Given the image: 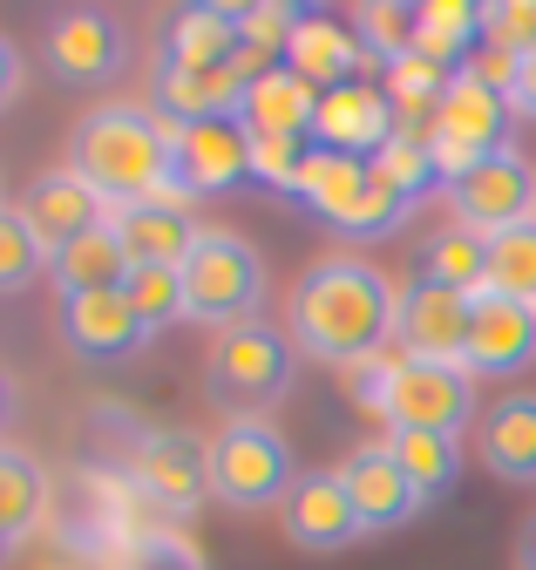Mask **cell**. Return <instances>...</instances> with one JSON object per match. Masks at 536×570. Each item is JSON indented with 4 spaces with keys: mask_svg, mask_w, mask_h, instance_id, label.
<instances>
[{
    "mask_svg": "<svg viewBox=\"0 0 536 570\" xmlns=\"http://www.w3.org/2000/svg\"><path fill=\"white\" fill-rule=\"evenodd\" d=\"M41 272H48V245L21 218V204H8L0 210V293H28Z\"/></svg>",
    "mask_w": 536,
    "mask_h": 570,
    "instance_id": "cell-33",
    "label": "cell"
},
{
    "mask_svg": "<svg viewBox=\"0 0 536 570\" xmlns=\"http://www.w3.org/2000/svg\"><path fill=\"white\" fill-rule=\"evenodd\" d=\"M14 96H21V48L0 35V109H8Z\"/></svg>",
    "mask_w": 536,
    "mask_h": 570,
    "instance_id": "cell-41",
    "label": "cell"
},
{
    "mask_svg": "<svg viewBox=\"0 0 536 570\" xmlns=\"http://www.w3.org/2000/svg\"><path fill=\"white\" fill-rule=\"evenodd\" d=\"M523 570H536V523L523 530Z\"/></svg>",
    "mask_w": 536,
    "mask_h": 570,
    "instance_id": "cell-43",
    "label": "cell"
},
{
    "mask_svg": "<svg viewBox=\"0 0 536 570\" xmlns=\"http://www.w3.org/2000/svg\"><path fill=\"white\" fill-rule=\"evenodd\" d=\"M299 21H306V8H292V0H258V8H238V35H245V48L251 55H286V41L299 35Z\"/></svg>",
    "mask_w": 536,
    "mask_h": 570,
    "instance_id": "cell-37",
    "label": "cell"
},
{
    "mask_svg": "<svg viewBox=\"0 0 536 570\" xmlns=\"http://www.w3.org/2000/svg\"><path fill=\"white\" fill-rule=\"evenodd\" d=\"M483 41L509 55H536V0H496L483 8Z\"/></svg>",
    "mask_w": 536,
    "mask_h": 570,
    "instance_id": "cell-38",
    "label": "cell"
},
{
    "mask_svg": "<svg viewBox=\"0 0 536 570\" xmlns=\"http://www.w3.org/2000/svg\"><path fill=\"white\" fill-rule=\"evenodd\" d=\"M48 517V475L28 449L0 442V543H21Z\"/></svg>",
    "mask_w": 536,
    "mask_h": 570,
    "instance_id": "cell-26",
    "label": "cell"
},
{
    "mask_svg": "<svg viewBox=\"0 0 536 570\" xmlns=\"http://www.w3.org/2000/svg\"><path fill=\"white\" fill-rule=\"evenodd\" d=\"M286 326H292V346L312 353V361L360 367L374 353H387V340L400 333V285L374 258H354V252L312 258L292 278Z\"/></svg>",
    "mask_w": 536,
    "mask_h": 570,
    "instance_id": "cell-1",
    "label": "cell"
},
{
    "mask_svg": "<svg viewBox=\"0 0 536 570\" xmlns=\"http://www.w3.org/2000/svg\"><path fill=\"white\" fill-rule=\"evenodd\" d=\"M0 407H8V387H0Z\"/></svg>",
    "mask_w": 536,
    "mask_h": 570,
    "instance_id": "cell-44",
    "label": "cell"
},
{
    "mask_svg": "<svg viewBox=\"0 0 536 570\" xmlns=\"http://www.w3.org/2000/svg\"><path fill=\"white\" fill-rule=\"evenodd\" d=\"M360 61H367V48H360L354 21H332V14H319V8H306L299 35L286 41V68H292V76H306L319 96L340 89V82H354Z\"/></svg>",
    "mask_w": 536,
    "mask_h": 570,
    "instance_id": "cell-19",
    "label": "cell"
},
{
    "mask_svg": "<svg viewBox=\"0 0 536 570\" xmlns=\"http://www.w3.org/2000/svg\"><path fill=\"white\" fill-rule=\"evenodd\" d=\"M21 218L34 225V238L48 245V258L61 252V245H76L82 232H96V225H116V204L76 170V164H61V170H41L28 190H21Z\"/></svg>",
    "mask_w": 536,
    "mask_h": 570,
    "instance_id": "cell-10",
    "label": "cell"
},
{
    "mask_svg": "<svg viewBox=\"0 0 536 570\" xmlns=\"http://www.w3.org/2000/svg\"><path fill=\"white\" fill-rule=\"evenodd\" d=\"M312 116H319V89L306 76H292V68H265V76L245 89V109L238 122L251 136H312Z\"/></svg>",
    "mask_w": 536,
    "mask_h": 570,
    "instance_id": "cell-20",
    "label": "cell"
},
{
    "mask_svg": "<svg viewBox=\"0 0 536 570\" xmlns=\"http://www.w3.org/2000/svg\"><path fill=\"white\" fill-rule=\"evenodd\" d=\"M69 164L122 210V204H157V197H183L177 184V122L163 109H137V102H102L76 122L69 136Z\"/></svg>",
    "mask_w": 536,
    "mask_h": 570,
    "instance_id": "cell-2",
    "label": "cell"
},
{
    "mask_svg": "<svg viewBox=\"0 0 536 570\" xmlns=\"http://www.w3.org/2000/svg\"><path fill=\"white\" fill-rule=\"evenodd\" d=\"M354 35H360L367 61L394 68L400 55H415V35H421V8H408V0H367V8H354Z\"/></svg>",
    "mask_w": 536,
    "mask_h": 570,
    "instance_id": "cell-30",
    "label": "cell"
},
{
    "mask_svg": "<svg viewBox=\"0 0 536 570\" xmlns=\"http://www.w3.org/2000/svg\"><path fill=\"white\" fill-rule=\"evenodd\" d=\"M340 482H347L354 510H360V530H400V523L421 517V489L408 482V469L394 462L387 442H360L340 462Z\"/></svg>",
    "mask_w": 536,
    "mask_h": 570,
    "instance_id": "cell-14",
    "label": "cell"
},
{
    "mask_svg": "<svg viewBox=\"0 0 536 570\" xmlns=\"http://www.w3.org/2000/svg\"><path fill=\"white\" fill-rule=\"evenodd\" d=\"M468 326H476V293H448V285H428V278L400 285V333H394V346L408 353V361L461 367Z\"/></svg>",
    "mask_w": 536,
    "mask_h": 570,
    "instance_id": "cell-8",
    "label": "cell"
},
{
    "mask_svg": "<svg viewBox=\"0 0 536 570\" xmlns=\"http://www.w3.org/2000/svg\"><path fill=\"white\" fill-rule=\"evenodd\" d=\"M415 278L448 285V293H483V278H489V238L468 232V225L428 232L421 252H415Z\"/></svg>",
    "mask_w": 536,
    "mask_h": 570,
    "instance_id": "cell-24",
    "label": "cell"
},
{
    "mask_svg": "<svg viewBox=\"0 0 536 570\" xmlns=\"http://www.w3.org/2000/svg\"><path fill=\"white\" fill-rule=\"evenodd\" d=\"M292 387V340L265 320H245L231 333L211 340L205 353V394L231 414V421H265V407L286 401Z\"/></svg>",
    "mask_w": 536,
    "mask_h": 570,
    "instance_id": "cell-4",
    "label": "cell"
},
{
    "mask_svg": "<svg viewBox=\"0 0 536 570\" xmlns=\"http://www.w3.org/2000/svg\"><path fill=\"white\" fill-rule=\"evenodd\" d=\"M48 278H54L61 299H82V293H109V285H122L129 278V252H122L116 225H96L76 245H61L48 258Z\"/></svg>",
    "mask_w": 536,
    "mask_h": 570,
    "instance_id": "cell-23",
    "label": "cell"
},
{
    "mask_svg": "<svg viewBox=\"0 0 536 570\" xmlns=\"http://www.w3.org/2000/svg\"><path fill=\"white\" fill-rule=\"evenodd\" d=\"M448 82H455V68L448 61H435V55H400L394 68H387V102L394 109H441V96H448Z\"/></svg>",
    "mask_w": 536,
    "mask_h": 570,
    "instance_id": "cell-34",
    "label": "cell"
},
{
    "mask_svg": "<svg viewBox=\"0 0 536 570\" xmlns=\"http://www.w3.org/2000/svg\"><path fill=\"white\" fill-rule=\"evenodd\" d=\"M400 367H408V353H374V361H360V367H347L354 374V401L367 407V414H387V401H394V387H400Z\"/></svg>",
    "mask_w": 536,
    "mask_h": 570,
    "instance_id": "cell-40",
    "label": "cell"
},
{
    "mask_svg": "<svg viewBox=\"0 0 536 570\" xmlns=\"http://www.w3.org/2000/svg\"><path fill=\"white\" fill-rule=\"evenodd\" d=\"M408 197H394V190H380V184H367V197L347 210V218L340 225H332V232H340V238H380V232H394L400 218H408Z\"/></svg>",
    "mask_w": 536,
    "mask_h": 570,
    "instance_id": "cell-39",
    "label": "cell"
},
{
    "mask_svg": "<svg viewBox=\"0 0 536 570\" xmlns=\"http://www.w3.org/2000/svg\"><path fill=\"white\" fill-rule=\"evenodd\" d=\"M448 210H455V225L483 232V238H496L509 225H529L536 218V170H529V157L509 142V150L483 157L476 170H461L448 184Z\"/></svg>",
    "mask_w": 536,
    "mask_h": 570,
    "instance_id": "cell-7",
    "label": "cell"
},
{
    "mask_svg": "<svg viewBox=\"0 0 536 570\" xmlns=\"http://www.w3.org/2000/svg\"><path fill=\"white\" fill-rule=\"evenodd\" d=\"M279 517H286V537H292L299 550H347L354 537H367L354 495H347V482H340V469H306V475L292 482V495H286Z\"/></svg>",
    "mask_w": 536,
    "mask_h": 570,
    "instance_id": "cell-15",
    "label": "cell"
},
{
    "mask_svg": "<svg viewBox=\"0 0 536 570\" xmlns=\"http://www.w3.org/2000/svg\"><path fill=\"white\" fill-rule=\"evenodd\" d=\"M468 414H476V374L468 367H435V361H408L380 421L387 428H421V435H461Z\"/></svg>",
    "mask_w": 536,
    "mask_h": 570,
    "instance_id": "cell-9",
    "label": "cell"
},
{
    "mask_svg": "<svg viewBox=\"0 0 536 570\" xmlns=\"http://www.w3.org/2000/svg\"><path fill=\"white\" fill-rule=\"evenodd\" d=\"M0 210H8V197H0Z\"/></svg>",
    "mask_w": 536,
    "mask_h": 570,
    "instance_id": "cell-45",
    "label": "cell"
},
{
    "mask_svg": "<svg viewBox=\"0 0 536 570\" xmlns=\"http://www.w3.org/2000/svg\"><path fill=\"white\" fill-rule=\"evenodd\" d=\"M367 184H374V164L367 157H340V150H319V142H312V157L299 170V197L319 210L326 225H340L347 210L367 197Z\"/></svg>",
    "mask_w": 536,
    "mask_h": 570,
    "instance_id": "cell-25",
    "label": "cell"
},
{
    "mask_svg": "<svg viewBox=\"0 0 536 570\" xmlns=\"http://www.w3.org/2000/svg\"><path fill=\"white\" fill-rule=\"evenodd\" d=\"M0 550H8V543H0Z\"/></svg>",
    "mask_w": 536,
    "mask_h": 570,
    "instance_id": "cell-46",
    "label": "cell"
},
{
    "mask_svg": "<svg viewBox=\"0 0 536 570\" xmlns=\"http://www.w3.org/2000/svg\"><path fill=\"white\" fill-rule=\"evenodd\" d=\"M116 238H122L129 265H183L190 245L205 238V225L190 218L183 197H157V204H122L116 210Z\"/></svg>",
    "mask_w": 536,
    "mask_h": 570,
    "instance_id": "cell-18",
    "label": "cell"
},
{
    "mask_svg": "<svg viewBox=\"0 0 536 570\" xmlns=\"http://www.w3.org/2000/svg\"><path fill=\"white\" fill-rule=\"evenodd\" d=\"M394 129H400V116H394L387 89H374V82H340V89H326V96H319V116H312V142H319V150H340V157H374V150H387Z\"/></svg>",
    "mask_w": 536,
    "mask_h": 570,
    "instance_id": "cell-13",
    "label": "cell"
},
{
    "mask_svg": "<svg viewBox=\"0 0 536 570\" xmlns=\"http://www.w3.org/2000/svg\"><path fill=\"white\" fill-rule=\"evenodd\" d=\"M509 122H516V102L489 82H476L468 68H455V82L441 96V109L428 116V157L441 170V184H455L461 170H476L483 157L509 150Z\"/></svg>",
    "mask_w": 536,
    "mask_h": 570,
    "instance_id": "cell-6",
    "label": "cell"
},
{
    "mask_svg": "<svg viewBox=\"0 0 536 570\" xmlns=\"http://www.w3.org/2000/svg\"><path fill=\"white\" fill-rule=\"evenodd\" d=\"M536 361V306L523 299H496V293H476V326H468V353L461 367L468 374H523Z\"/></svg>",
    "mask_w": 536,
    "mask_h": 570,
    "instance_id": "cell-16",
    "label": "cell"
},
{
    "mask_svg": "<svg viewBox=\"0 0 536 570\" xmlns=\"http://www.w3.org/2000/svg\"><path fill=\"white\" fill-rule=\"evenodd\" d=\"M509 102H516V116H536V55H523V68H516V89H509Z\"/></svg>",
    "mask_w": 536,
    "mask_h": 570,
    "instance_id": "cell-42",
    "label": "cell"
},
{
    "mask_svg": "<svg viewBox=\"0 0 536 570\" xmlns=\"http://www.w3.org/2000/svg\"><path fill=\"white\" fill-rule=\"evenodd\" d=\"M415 48L435 55V61H448V68H461L468 55L483 48V8H468V0H428Z\"/></svg>",
    "mask_w": 536,
    "mask_h": 570,
    "instance_id": "cell-28",
    "label": "cell"
},
{
    "mask_svg": "<svg viewBox=\"0 0 536 570\" xmlns=\"http://www.w3.org/2000/svg\"><path fill=\"white\" fill-rule=\"evenodd\" d=\"M387 449L394 462L408 469V482L421 489V503H435V495H448L461 482V449L455 435H421V428H387Z\"/></svg>",
    "mask_w": 536,
    "mask_h": 570,
    "instance_id": "cell-27",
    "label": "cell"
},
{
    "mask_svg": "<svg viewBox=\"0 0 536 570\" xmlns=\"http://www.w3.org/2000/svg\"><path fill=\"white\" fill-rule=\"evenodd\" d=\"M122 293L137 299V313H143L150 326H177V320H183V272H177V265H129Z\"/></svg>",
    "mask_w": 536,
    "mask_h": 570,
    "instance_id": "cell-35",
    "label": "cell"
},
{
    "mask_svg": "<svg viewBox=\"0 0 536 570\" xmlns=\"http://www.w3.org/2000/svg\"><path fill=\"white\" fill-rule=\"evenodd\" d=\"M367 164H374V184H380V190L408 197V204H421V197L441 184V170H435V157H428V136H415V129H394V142H387V150H374Z\"/></svg>",
    "mask_w": 536,
    "mask_h": 570,
    "instance_id": "cell-29",
    "label": "cell"
},
{
    "mask_svg": "<svg viewBox=\"0 0 536 570\" xmlns=\"http://www.w3.org/2000/svg\"><path fill=\"white\" fill-rule=\"evenodd\" d=\"M177 184L190 197H218V190L251 184V129L238 116L177 122Z\"/></svg>",
    "mask_w": 536,
    "mask_h": 570,
    "instance_id": "cell-11",
    "label": "cell"
},
{
    "mask_svg": "<svg viewBox=\"0 0 536 570\" xmlns=\"http://www.w3.org/2000/svg\"><path fill=\"white\" fill-rule=\"evenodd\" d=\"M137 475L157 495H197L205 489V449H197L190 435H150L137 449Z\"/></svg>",
    "mask_w": 536,
    "mask_h": 570,
    "instance_id": "cell-32",
    "label": "cell"
},
{
    "mask_svg": "<svg viewBox=\"0 0 536 570\" xmlns=\"http://www.w3.org/2000/svg\"><path fill=\"white\" fill-rule=\"evenodd\" d=\"M177 272H183V320H197V326L231 333V326L258 320V306H265V258L238 232L205 225V238L190 245V258Z\"/></svg>",
    "mask_w": 536,
    "mask_h": 570,
    "instance_id": "cell-5",
    "label": "cell"
},
{
    "mask_svg": "<svg viewBox=\"0 0 536 570\" xmlns=\"http://www.w3.org/2000/svg\"><path fill=\"white\" fill-rule=\"evenodd\" d=\"M299 469L272 421H225L205 442V495L225 510H286Z\"/></svg>",
    "mask_w": 536,
    "mask_h": 570,
    "instance_id": "cell-3",
    "label": "cell"
},
{
    "mask_svg": "<svg viewBox=\"0 0 536 570\" xmlns=\"http://www.w3.org/2000/svg\"><path fill=\"white\" fill-rule=\"evenodd\" d=\"M48 61H54L61 82L96 89V82H109L116 68L129 61V55H122V28H116L109 14H96V8H76V14H61V21L48 28Z\"/></svg>",
    "mask_w": 536,
    "mask_h": 570,
    "instance_id": "cell-17",
    "label": "cell"
},
{
    "mask_svg": "<svg viewBox=\"0 0 536 570\" xmlns=\"http://www.w3.org/2000/svg\"><path fill=\"white\" fill-rule=\"evenodd\" d=\"M238 55H245L238 8H183L163 28V61L177 68H231Z\"/></svg>",
    "mask_w": 536,
    "mask_h": 570,
    "instance_id": "cell-22",
    "label": "cell"
},
{
    "mask_svg": "<svg viewBox=\"0 0 536 570\" xmlns=\"http://www.w3.org/2000/svg\"><path fill=\"white\" fill-rule=\"evenodd\" d=\"M483 293L536 306V218L489 238V278H483Z\"/></svg>",
    "mask_w": 536,
    "mask_h": 570,
    "instance_id": "cell-31",
    "label": "cell"
},
{
    "mask_svg": "<svg viewBox=\"0 0 536 570\" xmlns=\"http://www.w3.org/2000/svg\"><path fill=\"white\" fill-rule=\"evenodd\" d=\"M150 320L137 313V299L109 285V293H82V299H61V340H69L82 361H129V353L150 346Z\"/></svg>",
    "mask_w": 536,
    "mask_h": 570,
    "instance_id": "cell-12",
    "label": "cell"
},
{
    "mask_svg": "<svg viewBox=\"0 0 536 570\" xmlns=\"http://www.w3.org/2000/svg\"><path fill=\"white\" fill-rule=\"evenodd\" d=\"M312 157V136H251V184L299 190V170Z\"/></svg>",
    "mask_w": 536,
    "mask_h": 570,
    "instance_id": "cell-36",
    "label": "cell"
},
{
    "mask_svg": "<svg viewBox=\"0 0 536 570\" xmlns=\"http://www.w3.org/2000/svg\"><path fill=\"white\" fill-rule=\"evenodd\" d=\"M476 455H483V469L503 475V482H536V394H503V401L483 414Z\"/></svg>",
    "mask_w": 536,
    "mask_h": 570,
    "instance_id": "cell-21",
    "label": "cell"
}]
</instances>
